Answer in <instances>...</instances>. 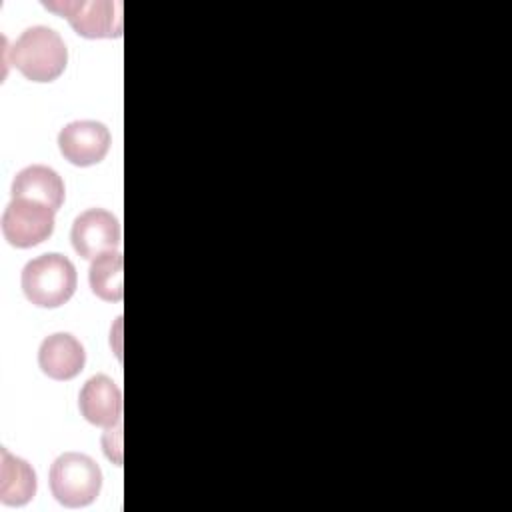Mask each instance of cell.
Here are the masks:
<instances>
[{"mask_svg": "<svg viewBox=\"0 0 512 512\" xmlns=\"http://www.w3.org/2000/svg\"><path fill=\"white\" fill-rule=\"evenodd\" d=\"M54 210L32 200L16 198L2 214V234L10 246L32 248L54 232Z\"/></svg>", "mask_w": 512, "mask_h": 512, "instance_id": "cell-5", "label": "cell"}, {"mask_svg": "<svg viewBox=\"0 0 512 512\" xmlns=\"http://www.w3.org/2000/svg\"><path fill=\"white\" fill-rule=\"evenodd\" d=\"M122 270L124 258L118 250L106 252L92 260L88 270V282L92 292L106 302H120L124 296L122 286Z\"/></svg>", "mask_w": 512, "mask_h": 512, "instance_id": "cell-12", "label": "cell"}, {"mask_svg": "<svg viewBox=\"0 0 512 512\" xmlns=\"http://www.w3.org/2000/svg\"><path fill=\"white\" fill-rule=\"evenodd\" d=\"M50 492L66 508L92 504L102 488L100 466L82 452H64L50 466Z\"/></svg>", "mask_w": 512, "mask_h": 512, "instance_id": "cell-3", "label": "cell"}, {"mask_svg": "<svg viewBox=\"0 0 512 512\" xmlns=\"http://www.w3.org/2000/svg\"><path fill=\"white\" fill-rule=\"evenodd\" d=\"M84 362V346L68 332L50 334L38 348V366L52 380H72L82 372Z\"/></svg>", "mask_w": 512, "mask_h": 512, "instance_id": "cell-9", "label": "cell"}, {"mask_svg": "<svg viewBox=\"0 0 512 512\" xmlns=\"http://www.w3.org/2000/svg\"><path fill=\"white\" fill-rule=\"evenodd\" d=\"M0 500L6 506H24L36 494V472L32 466L10 454L6 448L0 450Z\"/></svg>", "mask_w": 512, "mask_h": 512, "instance_id": "cell-11", "label": "cell"}, {"mask_svg": "<svg viewBox=\"0 0 512 512\" xmlns=\"http://www.w3.org/2000/svg\"><path fill=\"white\" fill-rule=\"evenodd\" d=\"M10 62L32 82H52L66 70L68 50L56 30L32 26L10 48Z\"/></svg>", "mask_w": 512, "mask_h": 512, "instance_id": "cell-1", "label": "cell"}, {"mask_svg": "<svg viewBox=\"0 0 512 512\" xmlns=\"http://www.w3.org/2000/svg\"><path fill=\"white\" fill-rule=\"evenodd\" d=\"M24 296L40 308H58L66 304L78 284L76 268L64 254H42L30 260L20 278Z\"/></svg>", "mask_w": 512, "mask_h": 512, "instance_id": "cell-2", "label": "cell"}, {"mask_svg": "<svg viewBox=\"0 0 512 512\" xmlns=\"http://www.w3.org/2000/svg\"><path fill=\"white\" fill-rule=\"evenodd\" d=\"M62 156L74 166H92L104 160L110 150V132L102 122L76 120L66 124L58 134Z\"/></svg>", "mask_w": 512, "mask_h": 512, "instance_id": "cell-7", "label": "cell"}, {"mask_svg": "<svg viewBox=\"0 0 512 512\" xmlns=\"http://www.w3.org/2000/svg\"><path fill=\"white\" fill-rule=\"evenodd\" d=\"M78 408L86 422L114 428L122 420V390L106 374H96L80 390Z\"/></svg>", "mask_w": 512, "mask_h": 512, "instance_id": "cell-8", "label": "cell"}, {"mask_svg": "<svg viewBox=\"0 0 512 512\" xmlns=\"http://www.w3.org/2000/svg\"><path fill=\"white\" fill-rule=\"evenodd\" d=\"M40 202L54 212L64 204V182L56 170L44 164H32L22 168L12 182V200Z\"/></svg>", "mask_w": 512, "mask_h": 512, "instance_id": "cell-10", "label": "cell"}, {"mask_svg": "<svg viewBox=\"0 0 512 512\" xmlns=\"http://www.w3.org/2000/svg\"><path fill=\"white\" fill-rule=\"evenodd\" d=\"M70 240L78 256L94 260L106 252H114L120 246V222L108 210L88 208L74 220Z\"/></svg>", "mask_w": 512, "mask_h": 512, "instance_id": "cell-6", "label": "cell"}, {"mask_svg": "<svg viewBox=\"0 0 512 512\" xmlns=\"http://www.w3.org/2000/svg\"><path fill=\"white\" fill-rule=\"evenodd\" d=\"M44 6L64 16L76 34L84 38H118L122 36V4L110 0H60Z\"/></svg>", "mask_w": 512, "mask_h": 512, "instance_id": "cell-4", "label": "cell"}]
</instances>
